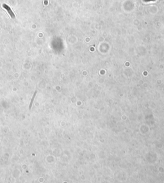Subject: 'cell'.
<instances>
[{
  "instance_id": "cell-1",
  "label": "cell",
  "mask_w": 164,
  "mask_h": 183,
  "mask_svg": "<svg viewBox=\"0 0 164 183\" xmlns=\"http://www.w3.org/2000/svg\"><path fill=\"white\" fill-rule=\"evenodd\" d=\"M3 7L5 9H6L7 10L8 14L10 15V17H12V18H13V19H14V18H15V16L14 13L13 12V11H12V9L10 8V7H8V6L7 4H5V3H4V4H3Z\"/></svg>"
}]
</instances>
